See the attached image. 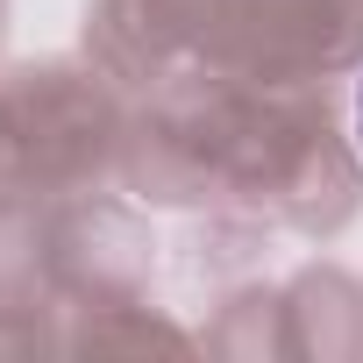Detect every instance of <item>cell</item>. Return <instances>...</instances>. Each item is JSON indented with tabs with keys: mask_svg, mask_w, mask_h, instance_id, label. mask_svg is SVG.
Segmentation results:
<instances>
[{
	"mask_svg": "<svg viewBox=\"0 0 363 363\" xmlns=\"http://www.w3.org/2000/svg\"><path fill=\"white\" fill-rule=\"evenodd\" d=\"M356 143H363V86H356Z\"/></svg>",
	"mask_w": 363,
	"mask_h": 363,
	"instance_id": "obj_1",
	"label": "cell"
}]
</instances>
